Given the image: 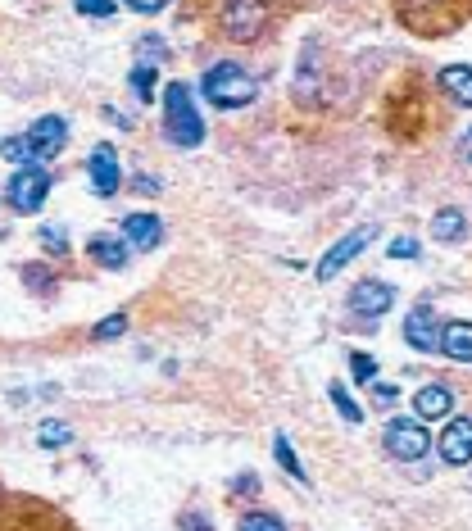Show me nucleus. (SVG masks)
Returning <instances> with one entry per match:
<instances>
[{
    "mask_svg": "<svg viewBox=\"0 0 472 531\" xmlns=\"http://www.w3.org/2000/svg\"><path fill=\"white\" fill-rule=\"evenodd\" d=\"M164 132L173 146H187V150L205 141V123H200L196 105H191L187 82H168L164 87Z\"/></svg>",
    "mask_w": 472,
    "mask_h": 531,
    "instance_id": "f257e3e1",
    "label": "nucleus"
},
{
    "mask_svg": "<svg viewBox=\"0 0 472 531\" xmlns=\"http://www.w3.org/2000/svg\"><path fill=\"white\" fill-rule=\"evenodd\" d=\"M472 10V0H400V19L413 32H450Z\"/></svg>",
    "mask_w": 472,
    "mask_h": 531,
    "instance_id": "f03ea898",
    "label": "nucleus"
},
{
    "mask_svg": "<svg viewBox=\"0 0 472 531\" xmlns=\"http://www.w3.org/2000/svg\"><path fill=\"white\" fill-rule=\"evenodd\" d=\"M255 78H250L241 64H214V69L205 73V96H209V105H218V109H241V105H250L255 100Z\"/></svg>",
    "mask_w": 472,
    "mask_h": 531,
    "instance_id": "7ed1b4c3",
    "label": "nucleus"
},
{
    "mask_svg": "<svg viewBox=\"0 0 472 531\" xmlns=\"http://www.w3.org/2000/svg\"><path fill=\"white\" fill-rule=\"evenodd\" d=\"M218 23H223V32L232 41H255L268 23V5L264 0H227Z\"/></svg>",
    "mask_w": 472,
    "mask_h": 531,
    "instance_id": "20e7f679",
    "label": "nucleus"
},
{
    "mask_svg": "<svg viewBox=\"0 0 472 531\" xmlns=\"http://www.w3.org/2000/svg\"><path fill=\"white\" fill-rule=\"evenodd\" d=\"M5 196H10V205L19 209V214H37V209L46 205V196H50V177L41 173L37 164H23L19 173L10 177Z\"/></svg>",
    "mask_w": 472,
    "mask_h": 531,
    "instance_id": "39448f33",
    "label": "nucleus"
},
{
    "mask_svg": "<svg viewBox=\"0 0 472 531\" xmlns=\"http://www.w3.org/2000/svg\"><path fill=\"white\" fill-rule=\"evenodd\" d=\"M427 450H432V436L423 432V423H409V418L386 423V454H391V459L413 463V459H423Z\"/></svg>",
    "mask_w": 472,
    "mask_h": 531,
    "instance_id": "423d86ee",
    "label": "nucleus"
},
{
    "mask_svg": "<svg viewBox=\"0 0 472 531\" xmlns=\"http://www.w3.org/2000/svg\"><path fill=\"white\" fill-rule=\"evenodd\" d=\"M373 236H377V227H354V232H345L341 241H336V246L327 250L323 259H318V268H314L318 282H332V277L341 273V268L350 264L354 255H359V250H368V241H373Z\"/></svg>",
    "mask_w": 472,
    "mask_h": 531,
    "instance_id": "0eeeda50",
    "label": "nucleus"
},
{
    "mask_svg": "<svg viewBox=\"0 0 472 531\" xmlns=\"http://www.w3.org/2000/svg\"><path fill=\"white\" fill-rule=\"evenodd\" d=\"M404 341H409L413 350H423V354L441 350V327H436L432 305H413L409 309V318H404Z\"/></svg>",
    "mask_w": 472,
    "mask_h": 531,
    "instance_id": "6e6552de",
    "label": "nucleus"
},
{
    "mask_svg": "<svg viewBox=\"0 0 472 531\" xmlns=\"http://www.w3.org/2000/svg\"><path fill=\"white\" fill-rule=\"evenodd\" d=\"M436 450H441V459L450 463V468H463V463H472V418H450Z\"/></svg>",
    "mask_w": 472,
    "mask_h": 531,
    "instance_id": "1a4fd4ad",
    "label": "nucleus"
},
{
    "mask_svg": "<svg viewBox=\"0 0 472 531\" xmlns=\"http://www.w3.org/2000/svg\"><path fill=\"white\" fill-rule=\"evenodd\" d=\"M28 141H32V150H37V159H55L59 150H64V141H69V123L59 114H46L32 123Z\"/></svg>",
    "mask_w": 472,
    "mask_h": 531,
    "instance_id": "9d476101",
    "label": "nucleus"
},
{
    "mask_svg": "<svg viewBox=\"0 0 472 531\" xmlns=\"http://www.w3.org/2000/svg\"><path fill=\"white\" fill-rule=\"evenodd\" d=\"M87 177H91V191L96 196H114L118 182H123V173H118V155L109 146H96L87 159Z\"/></svg>",
    "mask_w": 472,
    "mask_h": 531,
    "instance_id": "9b49d317",
    "label": "nucleus"
},
{
    "mask_svg": "<svg viewBox=\"0 0 472 531\" xmlns=\"http://www.w3.org/2000/svg\"><path fill=\"white\" fill-rule=\"evenodd\" d=\"M391 305H395V291L386 282H359L350 291V309L364 318H382Z\"/></svg>",
    "mask_w": 472,
    "mask_h": 531,
    "instance_id": "f8f14e48",
    "label": "nucleus"
},
{
    "mask_svg": "<svg viewBox=\"0 0 472 531\" xmlns=\"http://www.w3.org/2000/svg\"><path fill=\"white\" fill-rule=\"evenodd\" d=\"M123 241L132 250H155L164 241V223L155 214H128L123 218Z\"/></svg>",
    "mask_w": 472,
    "mask_h": 531,
    "instance_id": "ddd939ff",
    "label": "nucleus"
},
{
    "mask_svg": "<svg viewBox=\"0 0 472 531\" xmlns=\"http://www.w3.org/2000/svg\"><path fill=\"white\" fill-rule=\"evenodd\" d=\"M413 409H418V418H423V423H436V418H450V409H454L450 386H423V391L413 395Z\"/></svg>",
    "mask_w": 472,
    "mask_h": 531,
    "instance_id": "4468645a",
    "label": "nucleus"
},
{
    "mask_svg": "<svg viewBox=\"0 0 472 531\" xmlns=\"http://www.w3.org/2000/svg\"><path fill=\"white\" fill-rule=\"evenodd\" d=\"M441 354L454 364H472V323H445L441 327Z\"/></svg>",
    "mask_w": 472,
    "mask_h": 531,
    "instance_id": "2eb2a0df",
    "label": "nucleus"
},
{
    "mask_svg": "<svg viewBox=\"0 0 472 531\" xmlns=\"http://www.w3.org/2000/svg\"><path fill=\"white\" fill-rule=\"evenodd\" d=\"M91 259L100 268H123L128 264V241H118V236H91Z\"/></svg>",
    "mask_w": 472,
    "mask_h": 531,
    "instance_id": "dca6fc26",
    "label": "nucleus"
},
{
    "mask_svg": "<svg viewBox=\"0 0 472 531\" xmlns=\"http://www.w3.org/2000/svg\"><path fill=\"white\" fill-rule=\"evenodd\" d=\"M441 87H445V96H450L454 105H472V69L468 64H450V69H441Z\"/></svg>",
    "mask_w": 472,
    "mask_h": 531,
    "instance_id": "f3484780",
    "label": "nucleus"
},
{
    "mask_svg": "<svg viewBox=\"0 0 472 531\" xmlns=\"http://www.w3.org/2000/svg\"><path fill=\"white\" fill-rule=\"evenodd\" d=\"M463 232H468V218H463L459 209H441V214L432 218V236H436V241H463Z\"/></svg>",
    "mask_w": 472,
    "mask_h": 531,
    "instance_id": "a211bd4d",
    "label": "nucleus"
},
{
    "mask_svg": "<svg viewBox=\"0 0 472 531\" xmlns=\"http://www.w3.org/2000/svg\"><path fill=\"white\" fill-rule=\"evenodd\" d=\"M69 441H73V427L69 423H59V418L37 423V445H41V450H64Z\"/></svg>",
    "mask_w": 472,
    "mask_h": 531,
    "instance_id": "6ab92c4d",
    "label": "nucleus"
},
{
    "mask_svg": "<svg viewBox=\"0 0 472 531\" xmlns=\"http://www.w3.org/2000/svg\"><path fill=\"white\" fill-rule=\"evenodd\" d=\"M273 454H277V463H282V468L291 472L295 482H309L305 468H300V454H295V445H291V436H286V432H277V436H273Z\"/></svg>",
    "mask_w": 472,
    "mask_h": 531,
    "instance_id": "aec40b11",
    "label": "nucleus"
},
{
    "mask_svg": "<svg viewBox=\"0 0 472 531\" xmlns=\"http://www.w3.org/2000/svg\"><path fill=\"white\" fill-rule=\"evenodd\" d=\"M128 82H132V96H137V100H146V105H150V100H155V82H159L155 64H137Z\"/></svg>",
    "mask_w": 472,
    "mask_h": 531,
    "instance_id": "412c9836",
    "label": "nucleus"
},
{
    "mask_svg": "<svg viewBox=\"0 0 472 531\" xmlns=\"http://www.w3.org/2000/svg\"><path fill=\"white\" fill-rule=\"evenodd\" d=\"M327 395H332V404H336V413H341L345 423H364V409L350 400V391H345L341 382H327Z\"/></svg>",
    "mask_w": 472,
    "mask_h": 531,
    "instance_id": "4be33fe9",
    "label": "nucleus"
},
{
    "mask_svg": "<svg viewBox=\"0 0 472 531\" xmlns=\"http://www.w3.org/2000/svg\"><path fill=\"white\" fill-rule=\"evenodd\" d=\"M0 155L23 168V164H32V159H37V150H32L28 137H10V141H0Z\"/></svg>",
    "mask_w": 472,
    "mask_h": 531,
    "instance_id": "5701e85b",
    "label": "nucleus"
},
{
    "mask_svg": "<svg viewBox=\"0 0 472 531\" xmlns=\"http://www.w3.org/2000/svg\"><path fill=\"white\" fill-rule=\"evenodd\" d=\"M241 531H286V522L273 518V513H246V518H241Z\"/></svg>",
    "mask_w": 472,
    "mask_h": 531,
    "instance_id": "b1692460",
    "label": "nucleus"
},
{
    "mask_svg": "<svg viewBox=\"0 0 472 531\" xmlns=\"http://www.w3.org/2000/svg\"><path fill=\"white\" fill-rule=\"evenodd\" d=\"M350 373L354 382H377V359L373 354H350Z\"/></svg>",
    "mask_w": 472,
    "mask_h": 531,
    "instance_id": "393cba45",
    "label": "nucleus"
},
{
    "mask_svg": "<svg viewBox=\"0 0 472 531\" xmlns=\"http://www.w3.org/2000/svg\"><path fill=\"white\" fill-rule=\"evenodd\" d=\"M128 332V314H114V318H105V323H96V341H118V336Z\"/></svg>",
    "mask_w": 472,
    "mask_h": 531,
    "instance_id": "a878e982",
    "label": "nucleus"
},
{
    "mask_svg": "<svg viewBox=\"0 0 472 531\" xmlns=\"http://www.w3.org/2000/svg\"><path fill=\"white\" fill-rule=\"evenodd\" d=\"M78 5V14H87V19H109L114 14V0H73Z\"/></svg>",
    "mask_w": 472,
    "mask_h": 531,
    "instance_id": "bb28decb",
    "label": "nucleus"
},
{
    "mask_svg": "<svg viewBox=\"0 0 472 531\" xmlns=\"http://www.w3.org/2000/svg\"><path fill=\"white\" fill-rule=\"evenodd\" d=\"M41 246H46L50 255H69V241H64L59 227H41Z\"/></svg>",
    "mask_w": 472,
    "mask_h": 531,
    "instance_id": "cd10ccee",
    "label": "nucleus"
},
{
    "mask_svg": "<svg viewBox=\"0 0 472 531\" xmlns=\"http://www.w3.org/2000/svg\"><path fill=\"white\" fill-rule=\"evenodd\" d=\"M386 255L391 259H418V241H413V236H395Z\"/></svg>",
    "mask_w": 472,
    "mask_h": 531,
    "instance_id": "c85d7f7f",
    "label": "nucleus"
},
{
    "mask_svg": "<svg viewBox=\"0 0 472 531\" xmlns=\"http://www.w3.org/2000/svg\"><path fill=\"white\" fill-rule=\"evenodd\" d=\"M395 400H400V386H386V382H377V386H373V404H382V409H391Z\"/></svg>",
    "mask_w": 472,
    "mask_h": 531,
    "instance_id": "c756f323",
    "label": "nucleus"
},
{
    "mask_svg": "<svg viewBox=\"0 0 472 531\" xmlns=\"http://www.w3.org/2000/svg\"><path fill=\"white\" fill-rule=\"evenodd\" d=\"M132 10H141V14H155V10H164L168 0H128Z\"/></svg>",
    "mask_w": 472,
    "mask_h": 531,
    "instance_id": "7c9ffc66",
    "label": "nucleus"
},
{
    "mask_svg": "<svg viewBox=\"0 0 472 531\" xmlns=\"http://www.w3.org/2000/svg\"><path fill=\"white\" fill-rule=\"evenodd\" d=\"M182 531H209V522L200 518V513H187V518H182Z\"/></svg>",
    "mask_w": 472,
    "mask_h": 531,
    "instance_id": "2f4dec72",
    "label": "nucleus"
},
{
    "mask_svg": "<svg viewBox=\"0 0 472 531\" xmlns=\"http://www.w3.org/2000/svg\"><path fill=\"white\" fill-rule=\"evenodd\" d=\"M250 491H259V477H250V472L246 477H236V495H250Z\"/></svg>",
    "mask_w": 472,
    "mask_h": 531,
    "instance_id": "473e14b6",
    "label": "nucleus"
},
{
    "mask_svg": "<svg viewBox=\"0 0 472 531\" xmlns=\"http://www.w3.org/2000/svg\"><path fill=\"white\" fill-rule=\"evenodd\" d=\"M28 282L41 286V291H50V273H41V268H28Z\"/></svg>",
    "mask_w": 472,
    "mask_h": 531,
    "instance_id": "72a5a7b5",
    "label": "nucleus"
},
{
    "mask_svg": "<svg viewBox=\"0 0 472 531\" xmlns=\"http://www.w3.org/2000/svg\"><path fill=\"white\" fill-rule=\"evenodd\" d=\"M137 191H141V196H146V191H159V182H155V177H137Z\"/></svg>",
    "mask_w": 472,
    "mask_h": 531,
    "instance_id": "f704fd0d",
    "label": "nucleus"
},
{
    "mask_svg": "<svg viewBox=\"0 0 472 531\" xmlns=\"http://www.w3.org/2000/svg\"><path fill=\"white\" fill-rule=\"evenodd\" d=\"M463 159H468V164H472V132H468V137H463Z\"/></svg>",
    "mask_w": 472,
    "mask_h": 531,
    "instance_id": "c9c22d12",
    "label": "nucleus"
}]
</instances>
